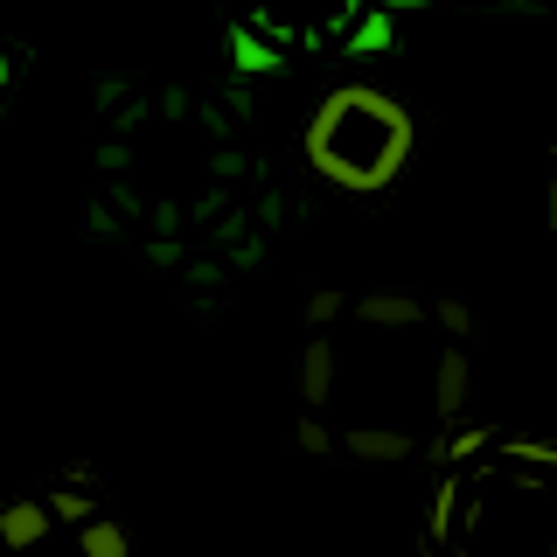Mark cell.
I'll list each match as a JSON object with an SVG mask.
<instances>
[{"label": "cell", "mask_w": 557, "mask_h": 557, "mask_svg": "<svg viewBox=\"0 0 557 557\" xmlns=\"http://www.w3.org/2000/svg\"><path fill=\"white\" fill-rule=\"evenodd\" d=\"M77 557H133V536H126V522H112V516H91L77 530Z\"/></svg>", "instance_id": "9c48e42d"}, {"label": "cell", "mask_w": 557, "mask_h": 557, "mask_svg": "<svg viewBox=\"0 0 557 557\" xmlns=\"http://www.w3.org/2000/svg\"><path fill=\"white\" fill-rule=\"evenodd\" d=\"M126 98H133V91H126V77H98V84H91V104H104V112H119Z\"/></svg>", "instance_id": "ac0fdd59"}, {"label": "cell", "mask_w": 557, "mask_h": 557, "mask_svg": "<svg viewBox=\"0 0 557 557\" xmlns=\"http://www.w3.org/2000/svg\"><path fill=\"white\" fill-rule=\"evenodd\" d=\"M182 223H188L182 202H153V237H182Z\"/></svg>", "instance_id": "e0dca14e"}, {"label": "cell", "mask_w": 557, "mask_h": 557, "mask_svg": "<svg viewBox=\"0 0 557 557\" xmlns=\"http://www.w3.org/2000/svg\"><path fill=\"white\" fill-rule=\"evenodd\" d=\"M42 509H49V522H77L84 530V522H91V495H84V487H57Z\"/></svg>", "instance_id": "8fae6325"}, {"label": "cell", "mask_w": 557, "mask_h": 557, "mask_svg": "<svg viewBox=\"0 0 557 557\" xmlns=\"http://www.w3.org/2000/svg\"><path fill=\"white\" fill-rule=\"evenodd\" d=\"M147 265H182V237H153L147 244Z\"/></svg>", "instance_id": "7402d4cb"}, {"label": "cell", "mask_w": 557, "mask_h": 557, "mask_svg": "<svg viewBox=\"0 0 557 557\" xmlns=\"http://www.w3.org/2000/svg\"><path fill=\"white\" fill-rule=\"evenodd\" d=\"M14 77V57H8V49H0V84H8Z\"/></svg>", "instance_id": "f1b7e54d"}, {"label": "cell", "mask_w": 557, "mask_h": 557, "mask_svg": "<svg viewBox=\"0 0 557 557\" xmlns=\"http://www.w3.org/2000/svg\"><path fill=\"white\" fill-rule=\"evenodd\" d=\"M265 174V161H244V153L237 147H216V153H209V174H216V182H237V174Z\"/></svg>", "instance_id": "5bb4252c"}, {"label": "cell", "mask_w": 557, "mask_h": 557, "mask_svg": "<svg viewBox=\"0 0 557 557\" xmlns=\"http://www.w3.org/2000/svg\"><path fill=\"white\" fill-rule=\"evenodd\" d=\"M335 370H342V362H335V342H327V335H307V348H300V397H307L313 418H321V405L335 397Z\"/></svg>", "instance_id": "5b68a950"}, {"label": "cell", "mask_w": 557, "mask_h": 557, "mask_svg": "<svg viewBox=\"0 0 557 557\" xmlns=\"http://www.w3.org/2000/svg\"><path fill=\"white\" fill-rule=\"evenodd\" d=\"M411 112L391 91H370V84H335L307 119V161L321 182L348 188V196H370V188H391L397 168L411 161Z\"/></svg>", "instance_id": "6da1fadb"}, {"label": "cell", "mask_w": 557, "mask_h": 557, "mask_svg": "<svg viewBox=\"0 0 557 557\" xmlns=\"http://www.w3.org/2000/svg\"><path fill=\"white\" fill-rule=\"evenodd\" d=\"M91 231L98 237H119V209L112 202H91Z\"/></svg>", "instance_id": "d4e9b609"}, {"label": "cell", "mask_w": 557, "mask_h": 557, "mask_svg": "<svg viewBox=\"0 0 557 557\" xmlns=\"http://www.w3.org/2000/svg\"><path fill=\"white\" fill-rule=\"evenodd\" d=\"M335 446L356 453L362 467H397V460H411V453H418V440H411V432H397V425H348Z\"/></svg>", "instance_id": "3957f363"}, {"label": "cell", "mask_w": 557, "mask_h": 557, "mask_svg": "<svg viewBox=\"0 0 557 557\" xmlns=\"http://www.w3.org/2000/svg\"><path fill=\"white\" fill-rule=\"evenodd\" d=\"M383 14H405V8H432V0H376Z\"/></svg>", "instance_id": "4316f807"}, {"label": "cell", "mask_w": 557, "mask_h": 557, "mask_svg": "<svg viewBox=\"0 0 557 557\" xmlns=\"http://www.w3.org/2000/svg\"><path fill=\"white\" fill-rule=\"evenodd\" d=\"M487 8H544V0H487Z\"/></svg>", "instance_id": "83f0119b"}, {"label": "cell", "mask_w": 557, "mask_h": 557, "mask_svg": "<svg viewBox=\"0 0 557 557\" xmlns=\"http://www.w3.org/2000/svg\"><path fill=\"white\" fill-rule=\"evenodd\" d=\"M342 49H348V57H362V63H370V57H391V49H397V14L362 8V14H356V28L342 35Z\"/></svg>", "instance_id": "ba28073f"}, {"label": "cell", "mask_w": 557, "mask_h": 557, "mask_svg": "<svg viewBox=\"0 0 557 557\" xmlns=\"http://www.w3.org/2000/svg\"><path fill=\"white\" fill-rule=\"evenodd\" d=\"M139 119H147V98H126V104H119V112H112V126H119V133H133Z\"/></svg>", "instance_id": "cb8c5ba5"}, {"label": "cell", "mask_w": 557, "mask_h": 557, "mask_svg": "<svg viewBox=\"0 0 557 557\" xmlns=\"http://www.w3.org/2000/svg\"><path fill=\"white\" fill-rule=\"evenodd\" d=\"M161 112H168V119H188V112H196V98H188L182 84H168V91H161Z\"/></svg>", "instance_id": "603a6c76"}, {"label": "cell", "mask_w": 557, "mask_h": 557, "mask_svg": "<svg viewBox=\"0 0 557 557\" xmlns=\"http://www.w3.org/2000/svg\"><path fill=\"white\" fill-rule=\"evenodd\" d=\"M356 321L362 327H418V321H425V300L376 286V293H362V300H356Z\"/></svg>", "instance_id": "52a82bcc"}, {"label": "cell", "mask_w": 557, "mask_h": 557, "mask_svg": "<svg viewBox=\"0 0 557 557\" xmlns=\"http://www.w3.org/2000/svg\"><path fill=\"white\" fill-rule=\"evenodd\" d=\"M188 278H196V286H223V278H231V265H223V258H196V265H188Z\"/></svg>", "instance_id": "44dd1931"}, {"label": "cell", "mask_w": 557, "mask_h": 557, "mask_svg": "<svg viewBox=\"0 0 557 557\" xmlns=\"http://www.w3.org/2000/svg\"><path fill=\"white\" fill-rule=\"evenodd\" d=\"M42 536H49V509L35 495H14V502H0V550L8 557H28V550H42Z\"/></svg>", "instance_id": "277c9868"}, {"label": "cell", "mask_w": 557, "mask_h": 557, "mask_svg": "<svg viewBox=\"0 0 557 557\" xmlns=\"http://www.w3.org/2000/svg\"><path fill=\"white\" fill-rule=\"evenodd\" d=\"M0 557H8V550H0Z\"/></svg>", "instance_id": "4dcf8cb0"}, {"label": "cell", "mask_w": 557, "mask_h": 557, "mask_svg": "<svg viewBox=\"0 0 557 557\" xmlns=\"http://www.w3.org/2000/svg\"><path fill=\"white\" fill-rule=\"evenodd\" d=\"M348 313V293H335V286H313L307 293V327H335Z\"/></svg>", "instance_id": "7c38bea8"}, {"label": "cell", "mask_w": 557, "mask_h": 557, "mask_svg": "<svg viewBox=\"0 0 557 557\" xmlns=\"http://www.w3.org/2000/svg\"><path fill=\"white\" fill-rule=\"evenodd\" d=\"M209 231H216V244H231V251H237V244L251 237V216H244V209H223V216L209 223Z\"/></svg>", "instance_id": "2e32d148"}, {"label": "cell", "mask_w": 557, "mask_h": 557, "mask_svg": "<svg viewBox=\"0 0 557 557\" xmlns=\"http://www.w3.org/2000/svg\"><path fill=\"white\" fill-rule=\"evenodd\" d=\"M293 446H300V453H313V460H321V453H335V432H327V425H321V418H313V411H307V418H300V425H293Z\"/></svg>", "instance_id": "4fadbf2b"}, {"label": "cell", "mask_w": 557, "mask_h": 557, "mask_svg": "<svg viewBox=\"0 0 557 557\" xmlns=\"http://www.w3.org/2000/svg\"><path fill=\"white\" fill-rule=\"evenodd\" d=\"M258 258H265V237H244L237 251H231V265H258Z\"/></svg>", "instance_id": "484cf974"}, {"label": "cell", "mask_w": 557, "mask_h": 557, "mask_svg": "<svg viewBox=\"0 0 557 557\" xmlns=\"http://www.w3.org/2000/svg\"><path fill=\"white\" fill-rule=\"evenodd\" d=\"M550 231H557V188H550Z\"/></svg>", "instance_id": "f546056e"}, {"label": "cell", "mask_w": 557, "mask_h": 557, "mask_svg": "<svg viewBox=\"0 0 557 557\" xmlns=\"http://www.w3.org/2000/svg\"><path fill=\"white\" fill-rule=\"evenodd\" d=\"M467 391H474V362H467V348H446V356L432 362V418H440V425H460Z\"/></svg>", "instance_id": "7a4b0ae2"}, {"label": "cell", "mask_w": 557, "mask_h": 557, "mask_svg": "<svg viewBox=\"0 0 557 557\" xmlns=\"http://www.w3.org/2000/svg\"><path fill=\"white\" fill-rule=\"evenodd\" d=\"M98 168H104V174H126V168H133L126 139H104V147H98Z\"/></svg>", "instance_id": "d6986e66"}, {"label": "cell", "mask_w": 557, "mask_h": 557, "mask_svg": "<svg viewBox=\"0 0 557 557\" xmlns=\"http://www.w3.org/2000/svg\"><path fill=\"white\" fill-rule=\"evenodd\" d=\"M432 321H440L446 335H474V307H467V300H440V307H432Z\"/></svg>", "instance_id": "9a60e30c"}, {"label": "cell", "mask_w": 557, "mask_h": 557, "mask_svg": "<svg viewBox=\"0 0 557 557\" xmlns=\"http://www.w3.org/2000/svg\"><path fill=\"white\" fill-rule=\"evenodd\" d=\"M425 557H432V550H425Z\"/></svg>", "instance_id": "1f68e13d"}, {"label": "cell", "mask_w": 557, "mask_h": 557, "mask_svg": "<svg viewBox=\"0 0 557 557\" xmlns=\"http://www.w3.org/2000/svg\"><path fill=\"white\" fill-rule=\"evenodd\" d=\"M272 223H286V196H278V188L258 196V231H272Z\"/></svg>", "instance_id": "ffe728a7"}, {"label": "cell", "mask_w": 557, "mask_h": 557, "mask_svg": "<svg viewBox=\"0 0 557 557\" xmlns=\"http://www.w3.org/2000/svg\"><path fill=\"white\" fill-rule=\"evenodd\" d=\"M231 70H237V84H251V77H278L286 57H278L251 22H231Z\"/></svg>", "instance_id": "8992f818"}, {"label": "cell", "mask_w": 557, "mask_h": 557, "mask_svg": "<svg viewBox=\"0 0 557 557\" xmlns=\"http://www.w3.org/2000/svg\"><path fill=\"white\" fill-rule=\"evenodd\" d=\"M495 446V432L487 425H467V432H453V440L440 446H425V460H453V467H481V453Z\"/></svg>", "instance_id": "30bf717a"}]
</instances>
